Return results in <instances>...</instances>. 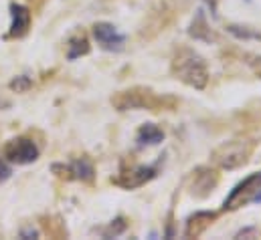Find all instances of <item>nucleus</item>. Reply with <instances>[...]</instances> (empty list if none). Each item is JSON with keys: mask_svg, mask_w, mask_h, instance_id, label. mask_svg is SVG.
<instances>
[{"mask_svg": "<svg viewBox=\"0 0 261 240\" xmlns=\"http://www.w3.org/2000/svg\"><path fill=\"white\" fill-rule=\"evenodd\" d=\"M71 170H73L75 180H81L85 184H93V180H95V168H93L89 158H77L71 164Z\"/></svg>", "mask_w": 261, "mask_h": 240, "instance_id": "2eb2a0df", "label": "nucleus"}, {"mask_svg": "<svg viewBox=\"0 0 261 240\" xmlns=\"http://www.w3.org/2000/svg\"><path fill=\"white\" fill-rule=\"evenodd\" d=\"M259 188H261V172H255V174L247 176L245 180H241L229 192V196L223 202V208L225 210H235V208L251 202V198L255 196V192Z\"/></svg>", "mask_w": 261, "mask_h": 240, "instance_id": "0eeeda50", "label": "nucleus"}, {"mask_svg": "<svg viewBox=\"0 0 261 240\" xmlns=\"http://www.w3.org/2000/svg\"><path fill=\"white\" fill-rule=\"evenodd\" d=\"M158 176V166H132L120 172V176L112 178V182L124 190H136L144 184L152 182Z\"/></svg>", "mask_w": 261, "mask_h": 240, "instance_id": "6e6552de", "label": "nucleus"}, {"mask_svg": "<svg viewBox=\"0 0 261 240\" xmlns=\"http://www.w3.org/2000/svg\"><path fill=\"white\" fill-rule=\"evenodd\" d=\"M255 152L253 139H231L211 152V162L221 170H237L245 166Z\"/></svg>", "mask_w": 261, "mask_h": 240, "instance_id": "7ed1b4c3", "label": "nucleus"}, {"mask_svg": "<svg viewBox=\"0 0 261 240\" xmlns=\"http://www.w3.org/2000/svg\"><path fill=\"white\" fill-rule=\"evenodd\" d=\"M10 31H8V39H22L29 28H31V20H33V12L31 8H27L24 4H10Z\"/></svg>", "mask_w": 261, "mask_h": 240, "instance_id": "9d476101", "label": "nucleus"}, {"mask_svg": "<svg viewBox=\"0 0 261 240\" xmlns=\"http://www.w3.org/2000/svg\"><path fill=\"white\" fill-rule=\"evenodd\" d=\"M170 71L178 81H182L185 85H189L193 89L202 91L208 85L206 61L189 47H178L174 51L172 61H170Z\"/></svg>", "mask_w": 261, "mask_h": 240, "instance_id": "f03ea898", "label": "nucleus"}, {"mask_svg": "<svg viewBox=\"0 0 261 240\" xmlns=\"http://www.w3.org/2000/svg\"><path fill=\"white\" fill-rule=\"evenodd\" d=\"M51 172H53L57 178H61V180H75L71 166H65V164H53V166H51Z\"/></svg>", "mask_w": 261, "mask_h": 240, "instance_id": "412c9836", "label": "nucleus"}, {"mask_svg": "<svg viewBox=\"0 0 261 240\" xmlns=\"http://www.w3.org/2000/svg\"><path fill=\"white\" fill-rule=\"evenodd\" d=\"M14 93H27L31 87H33V79L29 77V75H18V77H14L12 81H10V85H8Z\"/></svg>", "mask_w": 261, "mask_h": 240, "instance_id": "6ab92c4d", "label": "nucleus"}, {"mask_svg": "<svg viewBox=\"0 0 261 240\" xmlns=\"http://www.w3.org/2000/svg\"><path fill=\"white\" fill-rule=\"evenodd\" d=\"M239 59L243 61V63L261 79V55H255V53H241Z\"/></svg>", "mask_w": 261, "mask_h": 240, "instance_id": "aec40b11", "label": "nucleus"}, {"mask_svg": "<svg viewBox=\"0 0 261 240\" xmlns=\"http://www.w3.org/2000/svg\"><path fill=\"white\" fill-rule=\"evenodd\" d=\"M217 218H219V212H215V210H198L195 214H191L189 220H187L185 236L187 238H198Z\"/></svg>", "mask_w": 261, "mask_h": 240, "instance_id": "9b49d317", "label": "nucleus"}, {"mask_svg": "<svg viewBox=\"0 0 261 240\" xmlns=\"http://www.w3.org/2000/svg\"><path fill=\"white\" fill-rule=\"evenodd\" d=\"M10 176H12V168L6 164V160H0V184H4Z\"/></svg>", "mask_w": 261, "mask_h": 240, "instance_id": "4be33fe9", "label": "nucleus"}, {"mask_svg": "<svg viewBox=\"0 0 261 240\" xmlns=\"http://www.w3.org/2000/svg\"><path fill=\"white\" fill-rule=\"evenodd\" d=\"M89 51H91V45H89V41H87V37L83 33L73 35L69 39V43H67V59L69 61L85 57V55H89Z\"/></svg>", "mask_w": 261, "mask_h": 240, "instance_id": "4468645a", "label": "nucleus"}, {"mask_svg": "<svg viewBox=\"0 0 261 240\" xmlns=\"http://www.w3.org/2000/svg\"><path fill=\"white\" fill-rule=\"evenodd\" d=\"M162 139H164V131L154 123H144L136 133L138 145H158Z\"/></svg>", "mask_w": 261, "mask_h": 240, "instance_id": "ddd939ff", "label": "nucleus"}, {"mask_svg": "<svg viewBox=\"0 0 261 240\" xmlns=\"http://www.w3.org/2000/svg\"><path fill=\"white\" fill-rule=\"evenodd\" d=\"M204 2H206V6L211 8V14L217 16V14H219V12H217V10H219V0H204Z\"/></svg>", "mask_w": 261, "mask_h": 240, "instance_id": "b1692460", "label": "nucleus"}, {"mask_svg": "<svg viewBox=\"0 0 261 240\" xmlns=\"http://www.w3.org/2000/svg\"><path fill=\"white\" fill-rule=\"evenodd\" d=\"M227 31L239 39V41H261V33L257 28H251V26H243V24H229Z\"/></svg>", "mask_w": 261, "mask_h": 240, "instance_id": "dca6fc26", "label": "nucleus"}, {"mask_svg": "<svg viewBox=\"0 0 261 240\" xmlns=\"http://www.w3.org/2000/svg\"><path fill=\"white\" fill-rule=\"evenodd\" d=\"M43 226H45V232L51 238H65L67 236L65 224L59 218H43Z\"/></svg>", "mask_w": 261, "mask_h": 240, "instance_id": "f3484780", "label": "nucleus"}, {"mask_svg": "<svg viewBox=\"0 0 261 240\" xmlns=\"http://www.w3.org/2000/svg\"><path fill=\"white\" fill-rule=\"evenodd\" d=\"M37 236H39V230L33 226H27L20 230V238H37Z\"/></svg>", "mask_w": 261, "mask_h": 240, "instance_id": "5701e85b", "label": "nucleus"}, {"mask_svg": "<svg viewBox=\"0 0 261 240\" xmlns=\"http://www.w3.org/2000/svg\"><path fill=\"white\" fill-rule=\"evenodd\" d=\"M39 154H41L39 145L29 137H14L6 141L2 147V158L16 166H27V164L37 162Z\"/></svg>", "mask_w": 261, "mask_h": 240, "instance_id": "39448f33", "label": "nucleus"}, {"mask_svg": "<svg viewBox=\"0 0 261 240\" xmlns=\"http://www.w3.org/2000/svg\"><path fill=\"white\" fill-rule=\"evenodd\" d=\"M97 45L103 49V51H122L124 45H126V37L122 33H118V28L112 24V22H95L93 28H91Z\"/></svg>", "mask_w": 261, "mask_h": 240, "instance_id": "1a4fd4ad", "label": "nucleus"}, {"mask_svg": "<svg viewBox=\"0 0 261 240\" xmlns=\"http://www.w3.org/2000/svg\"><path fill=\"white\" fill-rule=\"evenodd\" d=\"M33 2H35V6H37V8H41V6H43V2H45V0H33Z\"/></svg>", "mask_w": 261, "mask_h": 240, "instance_id": "bb28decb", "label": "nucleus"}, {"mask_svg": "<svg viewBox=\"0 0 261 240\" xmlns=\"http://www.w3.org/2000/svg\"><path fill=\"white\" fill-rule=\"evenodd\" d=\"M251 202H261V188L257 190V192H255V196L251 198Z\"/></svg>", "mask_w": 261, "mask_h": 240, "instance_id": "a878e982", "label": "nucleus"}, {"mask_svg": "<svg viewBox=\"0 0 261 240\" xmlns=\"http://www.w3.org/2000/svg\"><path fill=\"white\" fill-rule=\"evenodd\" d=\"M112 105L118 111H132V109H148L152 113L158 111H176L180 101L174 95H158L150 87H130L124 91L114 93Z\"/></svg>", "mask_w": 261, "mask_h": 240, "instance_id": "f257e3e1", "label": "nucleus"}, {"mask_svg": "<svg viewBox=\"0 0 261 240\" xmlns=\"http://www.w3.org/2000/svg\"><path fill=\"white\" fill-rule=\"evenodd\" d=\"M126 228H128V220H126L124 216H118V218L103 230V236H106V238H116V236L124 234Z\"/></svg>", "mask_w": 261, "mask_h": 240, "instance_id": "a211bd4d", "label": "nucleus"}, {"mask_svg": "<svg viewBox=\"0 0 261 240\" xmlns=\"http://www.w3.org/2000/svg\"><path fill=\"white\" fill-rule=\"evenodd\" d=\"M219 172L215 168H208V166H198L191 172L189 176V190H191V196L198 198V200H204L208 198L215 188L219 186Z\"/></svg>", "mask_w": 261, "mask_h": 240, "instance_id": "423d86ee", "label": "nucleus"}, {"mask_svg": "<svg viewBox=\"0 0 261 240\" xmlns=\"http://www.w3.org/2000/svg\"><path fill=\"white\" fill-rule=\"evenodd\" d=\"M10 107H12V101L0 95V111H4V109H10Z\"/></svg>", "mask_w": 261, "mask_h": 240, "instance_id": "393cba45", "label": "nucleus"}, {"mask_svg": "<svg viewBox=\"0 0 261 240\" xmlns=\"http://www.w3.org/2000/svg\"><path fill=\"white\" fill-rule=\"evenodd\" d=\"M176 16V10L172 6L170 0H162L158 2L142 20L140 24V31H138V37L140 41H152L154 37H158L160 33H164L168 28V24L174 20Z\"/></svg>", "mask_w": 261, "mask_h": 240, "instance_id": "20e7f679", "label": "nucleus"}, {"mask_svg": "<svg viewBox=\"0 0 261 240\" xmlns=\"http://www.w3.org/2000/svg\"><path fill=\"white\" fill-rule=\"evenodd\" d=\"M189 37L195 39V41H202V43H217L219 41V35L211 28L208 20H206V14L202 8H198L195 12V18L191 20V26H189Z\"/></svg>", "mask_w": 261, "mask_h": 240, "instance_id": "f8f14e48", "label": "nucleus"}]
</instances>
